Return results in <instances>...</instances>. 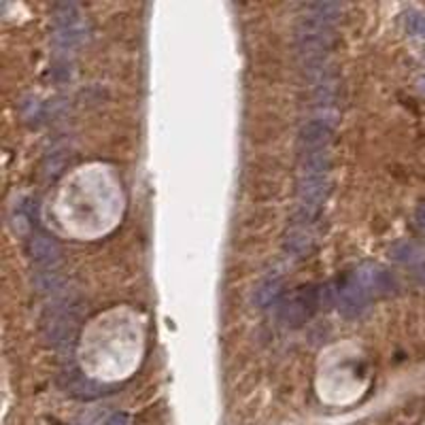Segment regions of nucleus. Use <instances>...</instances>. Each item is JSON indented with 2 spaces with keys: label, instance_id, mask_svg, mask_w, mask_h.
<instances>
[{
  "label": "nucleus",
  "instance_id": "f257e3e1",
  "mask_svg": "<svg viewBox=\"0 0 425 425\" xmlns=\"http://www.w3.org/2000/svg\"><path fill=\"white\" fill-rule=\"evenodd\" d=\"M53 41H56L58 49H62V51L75 49L83 41V22H81V15L75 7L66 5L58 11Z\"/></svg>",
  "mask_w": 425,
  "mask_h": 425
},
{
  "label": "nucleus",
  "instance_id": "f03ea898",
  "mask_svg": "<svg viewBox=\"0 0 425 425\" xmlns=\"http://www.w3.org/2000/svg\"><path fill=\"white\" fill-rule=\"evenodd\" d=\"M32 258L41 268V274H53L56 266L60 262V249L58 244L47 236H34L32 240Z\"/></svg>",
  "mask_w": 425,
  "mask_h": 425
},
{
  "label": "nucleus",
  "instance_id": "7ed1b4c3",
  "mask_svg": "<svg viewBox=\"0 0 425 425\" xmlns=\"http://www.w3.org/2000/svg\"><path fill=\"white\" fill-rule=\"evenodd\" d=\"M404 24H406V30H408L410 34H415V37H425V15H421V13H408L406 19H404Z\"/></svg>",
  "mask_w": 425,
  "mask_h": 425
}]
</instances>
